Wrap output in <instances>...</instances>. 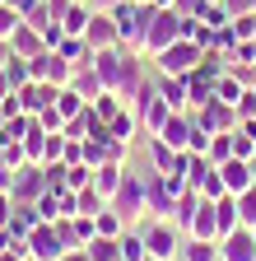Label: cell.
Returning <instances> with one entry per match:
<instances>
[{"label": "cell", "instance_id": "obj_1", "mask_svg": "<svg viewBox=\"0 0 256 261\" xmlns=\"http://www.w3.org/2000/svg\"><path fill=\"white\" fill-rule=\"evenodd\" d=\"M177 23H182L177 14H154V19L145 23V51H154V56H158L163 47H173V42H177V33H182Z\"/></svg>", "mask_w": 256, "mask_h": 261}, {"label": "cell", "instance_id": "obj_3", "mask_svg": "<svg viewBox=\"0 0 256 261\" xmlns=\"http://www.w3.org/2000/svg\"><path fill=\"white\" fill-rule=\"evenodd\" d=\"M140 210H145L140 182H121V187H117V215H140Z\"/></svg>", "mask_w": 256, "mask_h": 261}, {"label": "cell", "instance_id": "obj_4", "mask_svg": "<svg viewBox=\"0 0 256 261\" xmlns=\"http://www.w3.org/2000/svg\"><path fill=\"white\" fill-rule=\"evenodd\" d=\"M158 56H163V65H168V70H186V65H191V56H196V51H191L186 42H173V47H163Z\"/></svg>", "mask_w": 256, "mask_h": 261}, {"label": "cell", "instance_id": "obj_2", "mask_svg": "<svg viewBox=\"0 0 256 261\" xmlns=\"http://www.w3.org/2000/svg\"><path fill=\"white\" fill-rule=\"evenodd\" d=\"M173 247H177V233H173L168 224H158V228H149V233H145V252H149L154 261H168Z\"/></svg>", "mask_w": 256, "mask_h": 261}, {"label": "cell", "instance_id": "obj_6", "mask_svg": "<svg viewBox=\"0 0 256 261\" xmlns=\"http://www.w3.org/2000/svg\"><path fill=\"white\" fill-rule=\"evenodd\" d=\"M223 187L229 191H247V168L242 163H229V168H223Z\"/></svg>", "mask_w": 256, "mask_h": 261}, {"label": "cell", "instance_id": "obj_8", "mask_svg": "<svg viewBox=\"0 0 256 261\" xmlns=\"http://www.w3.org/2000/svg\"><path fill=\"white\" fill-rule=\"evenodd\" d=\"M103 5H117V0H103Z\"/></svg>", "mask_w": 256, "mask_h": 261}, {"label": "cell", "instance_id": "obj_7", "mask_svg": "<svg viewBox=\"0 0 256 261\" xmlns=\"http://www.w3.org/2000/svg\"><path fill=\"white\" fill-rule=\"evenodd\" d=\"M186 261H214L210 243H191V247H186Z\"/></svg>", "mask_w": 256, "mask_h": 261}, {"label": "cell", "instance_id": "obj_5", "mask_svg": "<svg viewBox=\"0 0 256 261\" xmlns=\"http://www.w3.org/2000/svg\"><path fill=\"white\" fill-rule=\"evenodd\" d=\"M223 261H251V243L247 238H229L223 243Z\"/></svg>", "mask_w": 256, "mask_h": 261}]
</instances>
